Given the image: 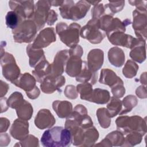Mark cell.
I'll return each instance as SVG.
<instances>
[{
    "instance_id": "cell-35",
    "label": "cell",
    "mask_w": 147,
    "mask_h": 147,
    "mask_svg": "<svg viewBox=\"0 0 147 147\" xmlns=\"http://www.w3.org/2000/svg\"><path fill=\"white\" fill-rule=\"evenodd\" d=\"M7 26L12 30L15 29L23 21L19 15L14 11H8L5 17Z\"/></svg>"
},
{
    "instance_id": "cell-9",
    "label": "cell",
    "mask_w": 147,
    "mask_h": 147,
    "mask_svg": "<svg viewBox=\"0 0 147 147\" xmlns=\"http://www.w3.org/2000/svg\"><path fill=\"white\" fill-rule=\"evenodd\" d=\"M9 5L10 9L17 13L23 21L33 18L35 7L33 1H10Z\"/></svg>"
},
{
    "instance_id": "cell-17",
    "label": "cell",
    "mask_w": 147,
    "mask_h": 147,
    "mask_svg": "<svg viewBox=\"0 0 147 147\" xmlns=\"http://www.w3.org/2000/svg\"><path fill=\"white\" fill-rule=\"evenodd\" d=\"M28 128L29 123L26 120L16 119L11 125L10 133L14 138L21 141L28 135Z\"/></svg>"
},
{
    "instance_id": "cell-52",
    "label": "cell",
    "mask_w": 147,
    "mask_h": 147,
    "mask_svg": "<svg viewBox=\"0 0 147 147\" xmlns=\"http://www.w3.org/2000/svg\"><path fill=\"white\" fill-rule=\"evenodd\" d=\"M51 6H61L62 3H63V1H49Z\"/></svg>"
},
{
    "instance_id": "cell-1",
    "label": "cell",
    "mask_w": 147,
    "mask_h": 147,
    "mask_svg": "<svg viewBox=\"0 0 147 147\" xmlns=\"http://www.w3.org/2000/svg\"><path fill=\"white\" fill-rule=\"evenodd\" d=\"M41 142L45 147H66L72 143L69 130L62 126H55L46 130L41 138Z\"/></svg>"
},
{
    "instance_id": "cell-6",
    "label": "cell",
    "mask_w": 147,
    "mask_h": 147,
    "mask_svg": "<svg viewBox=\"0 0 147 147\" xmlns=\"http://www.w3.org/2000/svg\"><path fill=\"white\" fill-rule=\"evenodd\" d=\"M37 31V26L33 20H26L13 30L12 33L16 42L28 43L32 41Z\"/></svg>"
},
{
    "instance_id": "cell-44",
    "label": "cell",
    "mask_w": 147,
    "mask_h": 147,
    "mask_svg": "<svg viewBox=\"0 0 147 147\" xmlns=\"http://www.w3.org/2000/svg\"><path fill=\"white\" fill-rule=\"evenodd\" d=\"M111 92L114 97L117 98H122L125 94V88L123 84H118L112 87Z\"/></svg>"
},
{
    "instance_id": "cell-42",
    "label": "cell",
    "mask_w": 147,
    "mask_h": 147,
    "mask_svg": "<svg viewBox=\"0 0 147 147\" xmlns=\"http://www.w3.org/2000/svg\"><path fill=\"white\" fill-rule=\"evenodd\" d=\"M105 6L102 3L94 5L91 10V16L92 18H99L104 15L105 11Z\"/></svg>"
},
{
    "instance_id": "cell-10",
    "label": "cell",
    "mask_w": 147,
    "mask_h": 147,
    "mask_svg": "<svg viewBox=\"0 0 147 147\" xmlns=\"http://www.w3.org/2000/svg\"><path fill=\"white\" fill-rule=\"evenodd\" d=\"M133 28L137 38L146 40V10L135 9L133 11Z\"/></svg>"
},
{
    "instance_id": "cell-21",
    "label": "cell",
    "mask_w": 147,
    "mask_h": 147,
    "mask_svg": "<svg viewBox=\"0 0 147 147\" xmlns=\"http://www.w3.org/2000/svg\"><path fill=\"white\" fill-rule=\"evenodd\" d=\"M36 79L29 73L21 74L20 77L13 84L24 90L26 93L30 92L36 87Z\"/></svg>"
},
{
    "instance_id": "cell-7",
    "label": "cell",
    "mask_w": 147,
    "mask_h": 147,
    "mask_svg": "<svg viewBox=\"0 0 147 147\" xmlns=\"http://www.w3.org/2000/svg\"><path fill=\"white\" fill-rule=\"evenodd\" d=\"M1 65L2 68V74L5 78L13 83L21 75L20 69L17 65L14 56L8 53L1 54Z\"/></svg>"
},
{
    "instance_id": "cell-24",
    "label": "cell",
    "mask_w": 147,
    "mask_h": 147,
    "mask_svg": "<svg viewBox=\"0 0 147 147\" xmlns=\"http://www.w3.org/2000/svg\"><path fill=\"white\" fill-rule=\"evenodd\" d=\"M97 72H94L90 70L87 66V63L83 61L82 71L76 77V80L80 83H90L94 85L97 81Z\"/></svg>"
},
{
    "instance_id": "cell-12",
    "label": "cell",
    "mask_w": 147,
    "mask_h": 147,
    "mask_svg": "<svg viewBox=\"0 0 147 147\" xmlns=\"http://www.w3.org/2000/svg\"><path fill=\"white\" fill-rule=\"evenodd\" d=\"M109 41L115 46H122L131 49L139 41L140 39L125 34L122 32H116L107 36Z\"/></svg>"
},
{
    "instance_id": "cell-2",
    "label": "cell",
    "mask_w": 147,
    "mask_h": 147,
    "mask_svg": "<svg viewBox=\"0 0 147 147\" xmlns=\"http://www.w3.org/2000/svg\"><path fill=\"white\" fill-rule=\"evenodd\" d=\"M90 6V3L86 1H80L76 4L73 1H64L59 7V11L65 19L79 20L84 17Z\"/></svg>"
},
{
    "instance_id": "cell-26",
    "label": "cell",
    "mask_w": 147,
    "mask_h": 147,
    "mask_svg": "<svg viewBox=\"0 0 147 147\" xmlns=\"http://www.w3.org/2000/svg\"><path fill=\"white\" fill-rule=\"evenodd\" d=\"M109 62L116 67H122L125 60V56L122 49L115 47L110 48L108 52Z\"/></svg>"
},
{
    "instance_id": "cell-45",
    "label": "cell",
    "mask_w": 147,
    "mask_h": 147,
    "mask_svg": "<svg viewBox=\"0 0 147 147\" xmlns=\"http://www.w3.org/2000/svg\"><path fill=\"white\" fill-rule=\"evenodd\" d=\"M83 53V48L79 45H76L75 47L71 48V49L69 50V56H76L81 57Z\"/></svg>"
},
{
    "instance_id": "cell-8",
    "label": "cell",
    "mask_w": 147,
    "mask_h": 147,
    "mask_svg": "<svg viewBox=\"0 0 147 147\" xmlns=\"http://www.w3.org/2000/svg\"><path fill=\"white\" fill-rule=\"evenodd\" d=\"M80 34L83 38L87 39L92 44H99L106 37V33L100 30L99 18H92L82 27Z\"/></svg>"
},
{
    "instance_id": "cell-40",
    "label": "cell",
    "mask_w": 147,
    "mask_h": 147,
    "mask_svg": "<svg viewBox=\"0 0 147 147\" xmlns=\"http://www.w3.org/2000/svg\"><path fill=\"white\" fill-rule=\"evenodd\" d=\"M38 146V140L37 138L33 135L29 134L23 140H21L20 144H16L14 146Z\"/></svg>"
},
{
    "instance_id": "cell-51",
    "label": "cell",
    "mask_w": 147,
    "mask_h": 147,
    "mask_svg": "<svg viewBox=\"0 0 147 147\" xmlns=\"http://www.w3.org/2000/svg\"><path fill=\"white\" fill-rule=\"evenodd\" d=\"M3 87H4L3 82L2 80H1V98L3 97V96L6 94L7 90L9 89V86L8 84H7L5 88Z\"/></svg>"
},
{
    "instance_id": "cell-15",
    "label": "cell",
    "mask_w": 147,
    "mask_h": 147,
    "mask_svg": "<svg viewBox=\"0 0 147 147\" xmlns=\"http://www.w3.org/2000/svg\"><path fill=\"white\" fill-rule=\"evenodd\" d=\"M65 79L63 76H48L40 84L41 91L46 94H52L55 91H61L60 88L65 84Z\"/></svg>"
},
{
    "instance_id": "cell-39",
    "label": "cell",
    "mask_w": 147,
    "mask_h": 147,
    "mask_svg": "<svg viewBox=\"0 0 147 147\" xmlns=\"http://www.w3.org/2000/svg\"><path fill=\"white\" fill-rule=\"evenodd\" d=\"M24 101L22 94L18 91L13 92L7 100L9 107L16 109Z\"/></svg>"
},
{
    "instance_id": "cell-49",
    "label": "cell",
    "mask_w": 147,
    "mask_h": 147,
    "mask_svg": "<svg viewBox=\"0 0 147 147\" xmlns=\"http://www.w3.org/2000/svg\"><path fill=\"white\" fill-rule=\"evenodd\" d=\"M136 95L140 98H146V86H141L138 87L136 91Z\"/></svg>"
},
{
    "instance_id": "cell-32",
    "label": "cell",
    "mask_w": 147,
    "mask_h": 147,
    "mask_svg": "<svg viewBox=\"0 0 147 147\" xmlns=\"http://www.w3.org/2000/svg\"><path fill=\"white\" fill-rule=\"evenodd\" d=\"M110 102L107 105V109L110 118H113L119 114L122 110V101L114 96H112L110 99Z\"/></svg>"
},
{
    "instance_id": "cell-25",
    "label": "cell",
    "mask_w": 147,
    "mask_h": 147,
    "mask_svg": "<svg viewBox=\"0 0 147 147\" xmlns=\"http://www.w3.org/2000/svg\"><path fill=\"white\" fill-rule=\"evenodd\" d=\"M52 107L61 118L68 117L72 111V103L67 100H55L52 103Z\"/></svg>"
},
{
    "instance_id": "cell-43",
    "label": "cell",
    "mask_w": 147,
    "mask_h": 147,
    "mask_svg": "<svg viewBox=\"0 0 147 147\" xmlns=\"http://www.w3.org/2000/svg\"><path fill=\"white\" fill-rule=\"evenodd\" d=\"M64 93L67 98L71 99H75L77 98L78 96L77 90L73 85H68L66 86Z\"/></svg>"
},
{
    "instance_id": "cell-18",
    "label": "cell",
    "mask_w": 147,
    "mask_h": 147,
    "mask_svg": "<svg viewBox=\"0 0 147 147\" xmlns=\"http://www.w3.org/2000/svg\"><path fill=\"white\" fill-rule=\"evenodd\" d=\"M103 59L104 53L102 49H94L91 50L87 55L88 69L94 72H97L103 65Z\"/></svg>"
},
{
    "instance_id": "cell-31",
    "label": "cell",
    "mask_w": 147,
    "mask_h": 147,
    "mask_svg": "<svg viewBox=\"0 0 147 147\" xmlns=\"http://www.w3.org/2000/svg\"><path fill=\"white\" fill-rule=\"evenodd\" d=\"M16 110L18 118L26 121L31 118L33 113L31 104L25 100Z\"/></svg>"
},
{
    "instance_id": "cell-46",
    "label": "cell",
    "mask_w": 147,
    "mask_h": 147,
    "mask_svg": "<svg viewBox=\"0 0 147 147\" xmlns=\"http://www.w3.org/2000/svg\"><path fill=\"white\" fill-rule=\"evenodd\" d=\"M57 20V14L53 10H50L48 16L47 24L48 25H52Z\"/></svg>"
},
{
    "instance_id": "cell-27",
    "label": "cell",
    "mask_w": 147,
    "mask_h": 147,
    "mask_svg": "<svg viewBox=\"0 0 147 147\" xmlns=\"http://www.w3.org/2000/svg\"><path fill=\"white\" fill-rule=\"evenodd\" d=\"M130 57L139 63H142L145 60L146 48L145 40H140L131 49Z\"/></svg>"
},
{
    "instance_id": "cell-23",
    "label": "cell",
    "mask_w": 147,
    "mask_h": 147,
    "mask_svg": "<svg viewBox=\"0 0 147 147\" xmlns=\"http://www.w3.org/2000/svg\"><path fill=\"white\" fill-rule=\"evenodd\" d=\"M99 82L100 83L107 85L111 88L118 84H123L122 80L113 71L109 68L102 69Z\"/></svg>"
},
{
    "instance_id": "cell-4",
    "label": "cell",
    "mask_w": 147,
    "mask_h": 147,
    "mask_svg": "<svg viewBox=\"0 0 147 147\" xmlns=\"http://www.w3.org/2000/svg\"><path fill=\"white\" fill-rule=\"evenodd\" d=\"M80 29V25L77 23H72L68 26L66 23L61 22L56 26V32L61 41L70 48L78 45Z\"/></svg>"
},
{
    "instance_id": "cell-33",
    "label": "cell",
    "mask_w": 147,
    "mask_h": 147,
    "mask_svg": "<svg viewBox=\"0 0 147 147\" xmlns=\"http://www.w3.org/2000/svg\"><path fill=\"white\" fill-rule=\"evenodd\" d=\"M96 116L100 126L105 129L108 128L111 123V118L107 109L99 108L96 111Z\"/></svg>"
},
{
    "instance_id": "cell-11",
    "label": "cell",
    "mask_w": 147,
    "mask_h": 147,
    "mask_svg": "<svg viewBox=\"0 0 147 147\" xmlns=\"http://www.w3.org/2000/svg\"><path fill=\"white\" fill-rule=\"evenodd\" d=\"M49 1H38L35 5L33 21L37 26V30H40L47 23L50 7Z\"/></svg>"
},
{
    "instance_id": "cell-37",
    "label": "cell",
    "mask_w": 147,
    "mask_h": 147,
    "mask_svg": "<svg viewBox=\"0 0 147 147\" xmlns=\"http://www.w3.org/2000/svg\"><path fill=\"white\" fill-rule=\"evenodd\" d=\"M138 70V65L133 61L128 60L122 69V72L126 78L131 79L136 75Z\"/></svg>"
},
{
    "instance_id": "cell-30",
    "label": "cell",
    "mask_w": 147,
    "mask_h": 147,
    "mask_svg": "<svg viewBox=\"0 0 147 147\" xmlns=\"http://www.w3.org/2000/svg\"><path fill=\"white\" fill-rule=\"evenodd\" d=\"M99 138L98 131L93 126L85 129L83 135V142L82 146H91Z\"/></svg>"
},
{
    "instance_id": "cell-41",
    "label": "cell",
    "mask_w": 147,
    "mask_h": 147,
    "mask_svg": "<svg viewBox=\"0 0 147 147\" xmlns=\"http://www.w3.org/2000/svg\"><path fill=\"white\" fill-rule=\"evenodd\" d=\"M125 6V1L119 2H110L109 4L105 6V8L109 7L111 11V14H113L122 10Z\"/></svg>"
},
{
    "instance_id": "cell-5",
    "label": "cell",
    "mask_w": 147,
    "mask_h": 147,
    "mask_svg": "<svg viewBox=\"0 0 147 147\" xmlns=\"http://www.w3.org/2000/svg\"><path fill=\"white\" fill-rule=\"evenodd\" d=\"M93 126V122L88 115L87 109L82 105H77L74 111L67 117L65 127L72 130L78 127H88Z\"/></svg>"
},
{
    "instance_id": "cell-13",
    "label": "cell",
    "mask_w": 147,
    "mask_h": 147,
    "mask_svg": "<svg viewBox=\"0 0 147 147\" xmlns=\"http://www.w3.org/2000/svg\"><path fill=\"white\" fill-rule=\"evenodd\" d=\"M56 41V34L53 28H47L42 29L37 36L32 44L33 48L42 49L49 46Z\"/></svg>"
},
{
    "instance_id": "cell-50",
    "label": "cell",
    "mask_w": 147,
    "mask_h": 147,
    "mask_svg": "<svg viewBox=\"0 0 147 147\" xmlns=\"http://www.w3.org/2000/svg\"><path fill=\"white\" fill-rule=\"evenodd\" d=\"M26 94L29 98L31 99H35L39 96L40 94V91L39 88L37 87V86H36L32 91L29 92H26Z\"/></svg>"
},
{
    "instance_id": "cell-34",
    "label": "cell",
    "mask_w": 147,
    "mask_h": 147,
    "mask_svg": "<svg viewBox=\"0 0 147 147\" xmlns=\"http://www.w3.org/2000/svg\"><path fill=\"white\" fill-rule=\"evenodd\" d=\"M122 103L123 106V109H122L119 114H125L130 112L133 107H134L138 103V100L137 98L132 95L126 96L122 101Z\"/></svg>"
},
{
    "instance_id": "cell-38",
    "label": "cell",
    "mask_w": 147,
    "mask_h": 147,
    "mask_svg": "<svg viewBox=\"0 0 147 147\" xmlns=\"http://www.w3.org/2000/svg\"><path fill=\"white\" fill-rule=\"evenodd\" d=\"M76 90L81 99L87 100L93 91L92 85L90 83H82L77 86Z\"/></svg>"
},
{
    "instance_id": "cell-16",
    "label": "cell",
    "mask_w": 147,
    "mask_h": 147,
    "mask_svg": "<svg viewBox=\"0 0 147 147\" xmlns=\"http://www.w3.org/2000/svg\"><path fill=\"white\" fill-rule=\"evenodd\" d=\"M55 122V117L48 109H41L34 119V124L40 129L51 128Z\"/></svg>"
},
{
    "instance_id": "cell-47",
    "label": "cell",
    "mask_w": 147,
    "mask_h": 147,
    "mask_svg": "<svg viewBox=\"0 0 147 147\" xmlns=\"http://www.w3.org/2000/svg\"><path fill=\"white\" fill-rule=\"evenodd\" d=\"M0 125H1L0 132L1 133L5 132L7 130L8 127L10 126V121L6 118L1 117L0 120Z\"/></svg>"
},
{
    "instance_id": "cell-19",
    "label": "cell",
    "mask_w": 147,
    "mask_h": 147,
    "mask_svg": "<svg viewBox=\"0 0 147 147\" xmlns=\"http://www.w3.org/2000/svg\"><path fill=\"white\" fill-rule=\"evenodd\" d=\"M125 142V137L122 132L119 130L114 131L108 134L100 143L95 146H122Z\"/></svg>"
},
{
    "instance_id": "cell-14",
    "label": "cell",
    "mask_w": 147,
    "mask_h": 147,
    "mask_svg": "<svg viewBox=\"0 0 147 147\" xmlns=\"http://www.w3.org/2000/svg\"><path fill=\"white\" fill-rule=\"evenodd\" d=\"M69 57V50L64 49L59 51L55 56L53 62L51 64L52 70L50 76L56 77L61 75Z\"/></svg>"
},
{
    "instance_id": "cell-28",
    "label": "cell",
    "mask_w": 147,
    "mask_h": 147,
    "mask_svg": "<svg viewBox=\"0 0 147 147\" xmlns=\"http://www.w3.org/2000/svg\"><path fill=\"white\" fill-rule=\"evenodd\" d=\"M26 53L29 57V65L33 68H34L41 60L46 59L43 50L34 48L32 44L28 45L26 47Z\"/></svg>"
},
{
    "instance_id": "cell-20",
    "label": "cell",
    "mask_w": 147,
    "mask_h": 147,
    "mask_svg": "<svg viewBox=\"0 0 147 147\" xmlns=\"http://www.w3.org/2000/svg\"><path fill=\"white\" fill-rule=\"evenodd\" d=\"M83 62L81 57L76 56H69L66 63L65 71L71 77H76L80 73Z\"/></svg>"
},
{
    "instance_id": "cell-29",
    "label": "cell",
    "mask_w": 147,
    "mask_h": 147,
    "mask_svg": "<svg viewBox=\"0 0 147 147\" xmlns=\"http://www.w3.org/2000/svg\"><path fill=\"white\" fill-rule=\"evenodd\" d=\"M110 95L109 91L101 88H95L93 90L87 101L94 102L97 104H105L110 99Z\"/></svg>"
},
{
    "instance_id": "cell-36",
    "label": "cell",
    "mask_w": 147,
    "mask_h": 147,
    "mask_svg": "<svg viewBox=\"0 0 147 147\" xmlns=\"http://www.w3.org/2000/svg\"><path fill=\"white\" fill-rule=\"evenodd\" d=\"M143 134L138 132H131L125 134V142L122 146H133L140 144L143 137Z\"/></svg>"
},
{
    "instance_id": "cell-22",
    "label": "cell",
    "mask_w": 147,
    "mask_h": 147,
    "mask_svg": "<svg viewBox=\"0 0 147 147\" xmlns=\"http://www.w3.org/2000/svg\"><path fill=\"white\" fill-rule=\"evenodd\" d=\"M51 64H49L45 59L37 64L34 67V69L32 71V74L36 81L41 83L47 77L51 75Z\"/></svg>"
},
{
    "instance_id": "cell-3",
    "label": "cell",
    "mask_w": 147,
    "mask_h": 147,
    "mask_svg": "<svg viewBox=\"0 0 147 147\" xmlns=\"http://www.w3.org/2000/svg\"><path fill=\"white\" fill-rule=\"evenodd\" d=\"M117 128L125 135L131 132H138L144 135L146 132L145 120L140 116H121L117 118Z\"/></svg>"
},
{
    "instance_id": "cell-48",
    "label": "cell",
    "mask_w": 147,
    "mask_h": 147,
    "mask_svg": "<svg viewBox=\"0 0 147 147\" xmlns=\"http://www.w3.org/2000/svg\"><path fill=\"white\" fill-rule=\"evenodd\" d=\"M1 146H7L10 141V137L9 135L7 133H1Z\"/></svg>"
}]
</instances>
